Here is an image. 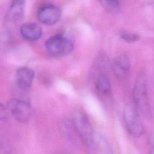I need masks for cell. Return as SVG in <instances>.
<instances>
[{"mask_svg":"<svg viewBox=\"0 0 154 154\" xmlns=\"http://www.w3.org/2000/svg\"><path fill=\"white\" fill-rule=\"evenodd\" d=\"M131 62L126 54H122L117 56L112 64L113 73L119 79H125L129 73Z\"/></svg>","mask_w":154,"mask_h":154,"instance_id":"obj_7","label":"cell"},{"mask_svg":"<svg viewBox=\"0 0 154 154\" xmlns=\"http://www.w3.org/2000/svg\"><path fill=\"white\" fill-rule=\"evenodd\" d=\"M94 149H97L102 154H112V147L108 140L102 134L96 132Z\"/></svg>","mask_w":154,"mask_h":154,"instance_id":"obj_12","label":"cell"},{"mask_svg":"<svg viewBox=\"0 0 154 154\" xmlns=\"http://www.w3.org/2000/svg\"><path fill=\"white\" fill-rule=\"evenodd\" d=\"M20 33L22 37L28 41H36L42 35V27L34 22H26L20 27Z\"/></svg>","mask_w":154,"mask_h":154,"instance_id":"obj_9","label":"cell"},{"mask_svg":"<svg viewBox=\"0 0 154 154\" xmlns=\"http://www.w3.org/2000/svg\"><path fill=\"white\" fill-rule=\"evenodd\" d=\"M148 154H154V138H151L150 139Z\"/></svg>","mask_w":154,"mask_h":154,"instance_id":"obj_16","label":"cell"},{"mask_svg":"<svg viewBox=\"0 0 154 154\" xmlns=\"http://www.w3.org/2000/svg\"><path fill=\"white\" fill-rule=\"evenodd\" d=\"M61 16L60 8L53 4H46L42 6L37 13L38 20L46 25H54L60 20Z\"/></svg>","mask_w":154,"mask_h":154,"instance_id":"obj_6","label":"cell"},{"mask_svg":"<svg viewBox=\"0 0 154 154\" xmlns=\"http://www.w3.org/2000/svg\"><path fill=\"white\" fill-rule=\"evenodd\" d=\"M45 49L53 57H61L70 54L73 45L71 40L63 34H57L50 37L45 42Z\"/></svg>","mask_w":154,"mask_h":154,"instance_id":"obj_3","label":"cell"},{"mask_svg":"<svg viewBox=\"0 0 154 154\" xmlns=\"http://www.w3.org/2000/svg\"><path fill=\"white\" fill-rule=\"evenodd\" d=\"M134 105L140 116L150 118L151 108L147 92V82L146 73L140 72L137 77L133 89Z\"/></svg>","mask_w":154,"mask_h":154,"instance_id":"obj_2","label":"cell"},{"mask_svg":"<svg viewBox=\"0 0 154 154\" xmlns=\"http://www.w3.org/2000/svg\"><path fill=\"white\" fill-rule=\"evenodd\" d=\"M0 154H18L13 146L6 140L1 139Z\"/></svg>","mask_w":154,"mask_h":154,"instance_id":"obj_15","label":"cell"},{"mask_svg":"<svg viewBox=\"0 0 154 154\" xmlns=\"http://www.w3.org/2000/svg\"><path fill=\"white\" fill-rule=\"evenodd\" d=\"M72 126L77 137L88 149L93 150L96 132L94 131L87 116L82 111H75L72 116Z\"/></svg>","mask_w":154,"mask_h":154,"instance_id":"obj_1","label":"cell"},{"mask_svg":"<svg viewBox=\"0 0 154 154\" xmlns=\"http://www.w3.org/2000/svg\"><path fill=\"white\" fill-rule=\"evenodd\" d=\"M7 109L14 119L20 123L28 122L32 113L29 102L21 99H12L7 103Z\"/></svg>","mask_w":154,"mask_h":154,"instance_id":"obj_5","label":"cell"},{"mask_svg":"<svg viewBox=\"0 0 154 154\" xmlns=\"http://www.w3.org/2000/svg\"><path fill=\"white\" fill-rule=\"evenodd\" d=\"M102 5L110 12L116 13L120 9V2L117 1H100Z\"/></svg>","mask_w":154,"mask_h":154,"instance_id":"obj_14","label":"cell"},{"mask_svg":"<svg viewBox=\"0 0 154 154\" xmlns=\"http://www.w3.org/2000/svg\"><path fill=\"white\" fill-rule=\"evenodd\" d=\"M123 121L129 134L134 138H139L144 133V127L140 116L134 103H128L123 111Z\"/></svg>","mask_w":154,"mask_h":154,"instance_id":"obj_4","label":"cell"},{"mask_svg":"<svg viewBox=\"0 0 154 154\" xmlns=\"http://www.w3.org/2000/svg\"><path fill=\"white\" fill-rule=\"evenodd\" d=\"M96 89L97 94L102 99L108 98L111 93L109 78L105 72L99 73L96 79Z\"/></svg>","mask_w":154,"mask_h":154,"instance_id":"obj_11","label":"cell"},{"mask_svg":"<svg viewBox=\"0 0 154 154\" xmlns=\"http://www.w3.org/2000/svg\"><path fill=\"white\" fill-rule=\"evenodd\" d=\"M24 1H13L10 5L6 14V20L11 23H17L22 20L25 12Z\"/></svg>","mask_w":154,"mask_h":154,"instance_id":"obj_10","label":"cell"},{"mask_svg":"<svg viewBox=\"0 0 154 154\" xmlns=\"http://www.w3.org/2000/svg\"><path fill=\"white\" fill-rule=\"evenodd\" d=\"M56 154H68V153H56Z\"/></svg>","mask_w":154,"mask_h":154,"instance_id":"obj_17","label":"cell"},{"mask_svg":"<svg viewBox=\"0 0 154 154\" xmlns=\"http://www.w3.org/2000/svg\"><path fill=\"white\" fill-rule=\"evenodd\" d=\"M119 35L122 40L128 43H134L140 39V36L137 33L128 30L120 31Z\"/></svg>","mask_w":154,"mask_h":154,"instance_id":"obj_13","label":"cell"},{"mask_svg":"<svg viewBox=\"0 0 154 154\" xmlns=\"http://www.w3.org/2000/svg\"><path fill=\"white\" fill-rule=\"evenodd\" d=\"M34 78V72L31 69L26 67L19 69L16 74L17 85L23 91H27L30 88Z\"/></svg>","mask_w":154,"mask_h":154,"instance_id":"obj_8","label":"cell"}]
</instances>
